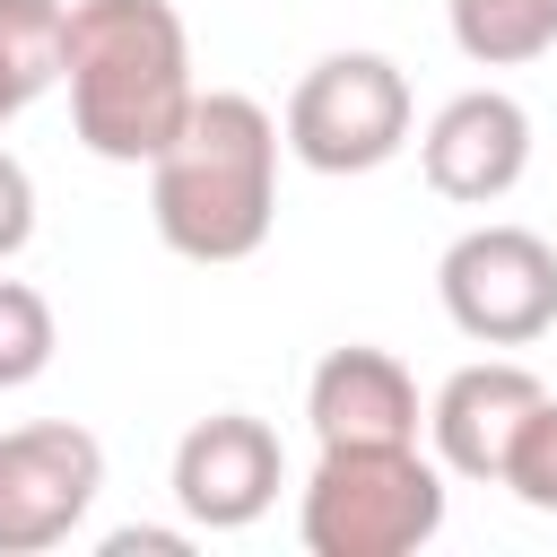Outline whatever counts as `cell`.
I'll list each match as a JSON object with an SVG mask.
<instances>
[{"instance_id":"6da1fadb","label":"cell","mask_w":557,"mask_h":557,"mask_svg":"<svg viewBox=\"0 0 557 557\" xmlns=\"http://www.w3.org/2000/svg\"><path fill=\"white\" fill-rule=\"evenodd\" d=\"M61 78H70V122L104 165H157L183 113L200 104L191 35L174 0H70Z\"/></svg>"},{"instance_id":"7a4b0ae2","label":"cell","mask_w":557,"mask_h":557,"mask_svg":"<svg viewBox=\"0 0 557 557\" xmlns=\"http://www.w3.org/2000/svg\"><path fill=\"white\" fill-rule=\"evenodd\" d=\"M148 174V218L183 261H244L278 218V122L252 96L209 87Z\"/></svg>"},{"instance_id":"3957f363","label":"cell","mask_w":557,"mask_h":557,"mask_svg":"<svg viewBox=\"0 0 557 557\" xmlns=\"http://www.w3.org/2000/svg\"><path fill=\"white\" fill-rule=\"evenodd\" d=\"M296 531L313 557H409L444 531V470L418 444H322Z\"/></svg>"},{"instance_id":"277c9868","label":"cell","mask_w":557,"mask_h":557,"mask_svg":"<svg viewBox=\"0 0 557 557\" xmlns=\"http://www.w3.org/2000/svg\"><path fill=\"white\" fill-rule=\"evenodd\" d=\"M409 139V78L383 52H331L287 96V148L313 174H374Z\"/></svg>"},{"instance_id":"5b68a950","label":"cell","mask_w":557,"mask_h":557,"mask_svg":"<svg viewBox=\"0 0 557 557\" xmlns=\"http://www.w3.org/2000/svg\"><path fill=\"white\" fill-rule=\"evenodd\" d=\"M435 296L461 339L479 348H522L557 322V252L531 226H470L435 261Z\"/></svg>"},{"instance_id":"8992f818","label":"cell","mask_w":557,"mask_h":557,"mask_svg":"<svg viewBox=\"0 0 557 557\" xmlns=\"http://www.w3.org/2000/svg\"><path fill=\"white\" fill-rule=\"evenodd\" d=\"M104 487V444L70 418H44V426H9L0 435V557H35V548H61L87 505Z\"/></svg>"},{"instance_id":"52a82bcc","label":"cell","mask_w":557,"mask_h":557,"mask_svg":"<svg viewBox=\"0 0 557 557\" xmlns=\"http://www.w3.org/2000/svg\"><path fill=\"white\" fill-rule=\"evenodd\" d=\"M270 496H278V435L261 418L218 409L174 444V505L200 531H244L270 513Z\"/></svg>"},{"instance_id":"ba28073f","label":"cell","mask_w":557,"mask_h":557,"mask_svg":"<svg viewBox=\"0 0 557 557\" xmlns=\"http://www.w3.org/2000/svg\"><path fill=\"white\" fill-rule=\"evenodd\" d=\"M418 165H426V183H435L444 200L487 209V200H505V191L522 183V165H531V113H522L505 87H470V96H453V104L426 122Z\"/></svg>"},{"instance_id":"9c48e42d","label":"cell","mask_w":557,"mask_h":557,"mask_svg":"<svg viewBox=\"0 0 557 557\" xmlns=\"http://www.w3.org/2000/svg\"><path fill=\"white\" fill-rule=\"evenodd\" d=\"M540 400H548L540 374L513 366V357L461 366V374L435 392V409H426V426H435V461H444L453 479H505V461H513L522 426L540 418Z\"/></svg>"},{"instance_id":"30bf717a","label":"cell","mask_w":557,"mask_h":557,"mask_svg":"<svg viewBox=\"0 0 557 557\" xmlns=\"http://www.w3.org/2000/svg\"><path fill=\"white\" fill-rule=\"evenodd\" d=\"M322 444H418V383L392 348H331L305 383Z\"/></svg>"},{"instance_id":"8fae6325","label":"cell","mask_w":557,"mask_h":557,"mask_svg":"<svg viewBox=\"0 0 557 557\" xmlns=\"http://www.w3.org/2000/svg\"><path fill=\"white\" fill-rule=\"evenodd\" d=\"M61 0H0V131L61 78Z\"/></svg>"},{"instance_id":"7c38bea8","label":"cell","mask_w":557,"mask_h":557,"mask_svg":"<svg viewBox=\"0 0 557 557\" xmlns=\"http://www.w3.org/2000/svg\"><path fill=\"white\" fill-rule=\"evenodd\" d=\"M444 17L479 70H522L557 44V0H444Z\"/></svg>"},{"instance_id":"4fadbf2b","label":"cell","mask_w":557,"mask_h":557,"mask_svg":"<svg viewBox=\"0 0 557 557\" xmlns=\"http://www.w3.org/2000/svg\"><path fill=\"white\" fill-rule=\"evenodd\" d=\"M52 305L26 287V278H0V392H17V383H35L44 366H52Z\"/></svg>"},{"instance_id":"5bb4252c","label":"cell","mask_w":557,"mask_h":557,"mask_svg":"<svg viewBox=\"0 0 557 557\" xmlns=\"http://www.w3.org/2000/svg\"><path fill=\"white\" fill-rule=\"evenodd\" d=\"M505 487L531 505V513H557V400H540V418L522 426L513 461H505Z\"/></svg>"},{"instance_id":"9a60e30c","label":"cell","mask_w":557,"mask_h":557,"mask_svg":"<svg viewBox=\"0 0 557 557\" xmlns=\"http://www.w3.org/2000/svg\"><path fill=\"white\" fill-rule=\"evenodd\" d=\"M26 235H35V183H26V165L0 148V261H9Z\"/></svg>"},{"instance_id":"2e32d148","label":"cell","mask_w":557,"mask_h":557,"mask_svg":"<svg viewBox=\"0 0 557 557\" xmlns=\"http://www.w3.org/2000/svg\"><path fill=\"white\" fill-rule=\"evenodd\" d=\"M104 557H183V531H113Z\"/></svg>"}]
</instances>
